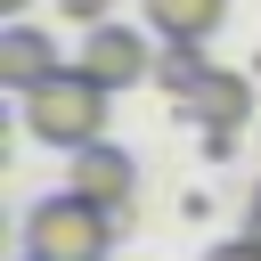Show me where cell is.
<instances>
[{"mask_svg":"<svg viewBox=\"0 0 261 261\" xmlns=\"http://www.w3.org/2000/svg\"><path fill=\"white\" fill-rule=\"evenodd\" d=\"M65 188L122 220V212H130V196H139V163H130V147L98 139V147H73V155H65Z\"/></svg>","mask_w":261,"mask_h":261,"instance_id":"obj_3","label":"cell"},{"mask_svg":"<svg viewBox=\"0 0 261 261\" xmlns=\"http://www.w3.org/2000/svg\"><path fill=\"white\" fill-rule=\"evenodd\" d=\"M49 73H65V57H57V41L41 33V24H0V82L24 98V90H41Z\"/></svg>","mask_w":261,"mask_h":261,"instance_id":"obj_5","label":"cell"},{"mask_svg":"<svg viewBox=\"0 0 261 261\" xmlns=\"http://www.w3.org/2000/svg\"><path fill=\"white\" fill-rule=\"evenodd\" d=\"M220 16H228V0H147L155 41H212Z\"/></svg>","mask_w":261,"mask_h":261,"instance_id":"obj_8","label":"cell"},{"mask_svg":"<svg viewBox=\"0 0 261 261\" xmlns=\"http://www.w3.org/2000/svg\"><path fill=\"white\" fill-rule=\"evenodd\" d=\"M114 253V212H98L90 196L57 188L24 212V261H106Z\"/></svg>","mask_w":261,"mask_h":261,"instance_id":"obj_2","label":"cell"},{"mask_svg":"<svg viewBox=\"0 0 261 261\" xmlns=\"http://www.w3.org/2000/svg\"><path fill=\"white\" fill-rule=\"evenodd\" d=\"M24 8H33V0H0V16H8V24H24Z\"/></svg>","mask_w":261,"mask_h":261,"instance_id":"obj_12","label":"cell"},{"mask_svg":"<svg viewBox=\"0 0 261 261\" xmlns=\"http://www.w3.org/2000/svg\"><path fill=\"white\" fill-rule=\"evenodd\" d=\"M147 82H155L163 98H179V106H188V98H196V90L212 82V57H204V41H163V49H155V73H147Z\"/></svg>","mask_w":261,"mask_h":261,"instance_id":"obj_7","label":"cell"},{"mask_svg":"<svg viewBox=\"0 0 261 261\" xmlns=\"http://www.w3.org/2000/svg\"><path fill=\"white\" fill-rule=\"evenodd\" d=\"M245 237H261V188L245 196Z\"/></svg>","mask_w":261,"mask_h":261,"instance_id":"obj_11","label":"cell"},{"mask_svg":"<svg viewBox=\"0 0 261 261\" xmlns=\"http://www.w3.org/2000/svg\"><path fill=\"white\" fill-rule=\"evenodd\" d=\"M57 8H65V24H82V33H98V24H114V16H106L114 0H57Z\"/></svg>","mask_w":261,"mask_h":261,"instance_id":"obj_9","label":"cell"},{"mask_svg":"<svg viewBox=\"0 0 261 261\" xmlns=\"http://www.w3.org/2000/svg\"><path fill=\"white\" fill-rule=\"evenodd\" d=\"M106 82H90L82 65H65V73H49L41 90H24V130L33 139H49V147H98L106 139Z\"/></svg>","mask_w":261,"mask_h":261,"instance_id":"obj_1","label":"cell"},{"mask_svg":"<svg viewBox=\"0 0 261 261\" xmlns=\"http://www.w3.org/2000/svg\"><path fill=\"white\" fill-rule=\"evenodd\" d=\"M204 261H261V237H228V245H212Z\"/></svg>","mask_w":261,"mask_h":261,"instance_id":"obj_10","label":"cell"},{"mask_svg":"<svg viewBox=\"0 0 261 261\" xmlns=\"http://www.w3.org/2000/svg\"><path fill=\"white\" fill-rule=\"evenodd\" d=\"M188 114H196V130H245V114H253V73L212 65V82L188 98Z\"/></svg>","mask_w":261,"mask_h":261,"instance_id":"obj_6","label":"cell"},{"mask_svg":"<svg viewBox=\"0 0 261 261\" xmlns=\"http://www.w3.org/2000/svg\"><path fill=\"white\" fill-rule=\"evenodd\" d=\"M90 82H106V90H130V82H147L155 73V41L147 33H130V24H98V33H82V57H73Z\"/></svg>","mask_w":261,"mask_h":261,"instance_id":"obj_4","label":"cell"}]
</instances>
